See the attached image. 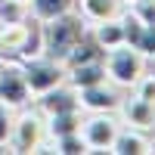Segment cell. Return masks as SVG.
Segmentation results:
<instances>
[{
	"mask_svg": "<svg viewBox=\"0 0 155 155\" xmlns=\"http://www.w3.org/2000/svg\"><path fill=\"white\" fill-rule=\"evenodd\" d=\"M78 106H84L90 112H115L121 106V96L106 81H99V84H90V87L78 90Z\"/></svg>",
	"mask_w": 155,
	"mask_h": 155,
	"instance_id": "obj_6",
	"label": "cell"
},
{
	"mask_svg": "<svg viewBox=\"0 0 155 155\" xmlns=\"http://www.w3.org/2000/svg\"><path fill=\"white\" fill-rule=\"evenodd\" d=\"M115 134H118V124L109 118V112H96L90 121L81 124V137L90 152H109Z\"/></svg>",
	"mask_w": 155,
	"mask_h": 155,
	"instance_id": "obj_4",
	"label": "cell"
},
{
	"mask_svg": "<svg viewBox=\"0 0 155 155\" xmlns=\"http://www.w3.org/2000/svg\"><path fill=\"white\" fill-rule=\"evenodd\" d=\"M65 78H68V84H71L74 90H81V87H90V84L106 81V65H102V62H84V65H71V68H65Z\"/></svg>",
	"mask_w": 155,
	"mask_h": 155,
	"instance_id": "obj_12",
	"label": "cell"
},
{
	"mask_svg": "<svg viewBox=\"0 0 155 155\" xmlns=\"http://www.w3.org/2000/svg\"><path fill=\"white\" fill-rule=\"evenodd\" d=\"M25 16H28L25 0H3L0 3V25H19Z\"/></svg>",
	"mask_w": 155,
	"mask_h": 155,
	"instance_id": "obj_18",
	"label": "cell"
},
{
	"mask_svg": "<svg viewBox=\"0 0 155 155\" xmlns=\"http://www.w3.org/2000/svg\"><path fill=\"white\" fill-rule=\"evenodd\" d=\"M109 152H115V155H146L152 149H149V140L143 134H137V130H118L115 140H112V146H109Z\"/></svg>",
	"mask_w": 155,
	"mask_h": 155,
	"instance_id": "obj_13",
	"label": "cell"
},
{
	"mask_svg": "<svg viewBox=\"0 0 155 155\" xmlns=\"http://www.w3.org/2000/svg\"><path fill=\"white\" fill-rule=\"evenodd\" d=\"M102 65H106V78H112V81L121 84V87H130V84H137V78L143 74V56H140V50L121 44V47L106 50Z\"/></svg>",
	"mask_w": 155,
	"mask_h": 155,
	"instance_id": "obj_2",
	"label": "cell"
},
{
	"mask_svg": "<svg viewBox=\"0 0 155 155\" xmlns=\"http://www.w3.org/2000/svg\"><path fill=\"white\" fill-rule=\"evenodd\" d=\"M137 96L146 99V102H155V78L152 74H140L137 78Z\"/></svg>",
	"mask_w": 155,
	"mask_h": 155,
	"instance_id": "obj_23",
	"label": "cell"
},
{
	"mask_svg": "<svg viewBox=\"0 0 155 155\" xmlns=\"http://www.w3.org/2000/svg\"><path fill=\"white\" fill-rule=\"evenodd\" d=\"M41 134L44 127L34 115H22L19 121H12V130H9V143L16 152H34L37 143H41Z\"/></svg>",
	"mask_w": 155,
	"mask_h": 155,
	"instance_id": "obj_7",
	"label": "cell"
},
{
	"mask_svg": "<svg viewBox=\"0 0 155 155\" xmlns=\"http://www.w3.org/2000/svg\"><path fill=\"white\" fill-rule=\"evenodd\" d=\"M0 3H3V0H0Z\"/></svg>",
	"mask_w": 155,
	"mask_h": 155,
	"instance_id": "obj_26",
	"label": "cell"
},
{
	"mask_svg": "<svg viewBox=\"0 0 155 155\" xmlns=\"http://www.w3.org/2000/svg\"><path fill=\"white\" fill-rule=\"evenodd\" d=\"M78 3H81V16L93 25L121 16V0H78Z\"/></svg>",
	"mask_w": 155,
	"mask_h": 155,
	"instance_id": "obj_14",
	"label": "cell"
},
{
	"mask_svg": "<svg viewBox=\"0 0 155 155\" xmlns=\"http://www.w3.org/2000/svg\"><path fill=\"white\" fill-rule=\"evenodd\" d=\"M118 22H121V31H124V44H127V47H137L140 31H143V22H140L134 12H124V16H118Z\"/></svg>",
	"mask_w": 155,
	"mask_h": 155,
	"instance_id": "obj_20",
	"label": "cell"
},
{
	"mask_svg": "<svg viewBox=\"0 0 155 155\" xmlns=\"http://www.w3.org/2000/svg\"><path fill=\"white\" fill-rule=\"evenodd\" d=\"M9 130H12V115L6 102H0V146L9 143Z\"/></svg>",
	"mask_w": 155,
	"mask_h": 155,
	"instance_id": "obj_24",
	"label": "cell"
},
{
	"mask_svg": "<svg viewBox=\"0 0 155 155\" xmlns=\"http://www.w3.org/2000/svg\"><path fill=\"white\" fill-rule=\"evenodd\" d=\"M25 3H28V0H25Z\"/></svg>",
	"mask_w": 155,
	"mask_h": 155,
	"instance_id": "obj_28",
	"label": "cell"
},
{
	"mask_svg": "<svg viewBox=\"0 0 155 155\" xmlns=\"http://www.w3.org/2000/svg\"><path fill=\"white\" fill-rule=\"evenodd\" d=\"M118 109L124 112V121L130 124V127H137V130H146V127H155V102H146V99L134 96V99L121 102Z\"/></svg>",
	"mask_w": 155,
	"mask_h": 155,
	"instance_id": "obj_11",
	"label": "cell"
},
{
	"mask_svg": "<svg viewBox=\"0 0 155 155\" xmlns=\"http://www.w3.org/2000/svg\"><path fill=\"white\" fill-rule=\"evenodd\" d=\"M56 152H62V155H84L90 149L84 143L81 130H74V134H65V137H56Z\"/></svg>",
	"mask_w": 155,
	"mask_h": 155,
	"instance_id": "obj_19",
	"label": "cell"
},
{
	"mask_svg": "<svg viewBox=\"0 0 155 155\" xmlns=\"http://www.w3.org/2000/svg\"><path fill=\"white\" fill-rule=\"evenodd\" d=\"M102 59H106V50L96 44L93 31H84V37H81V41H78L71 50H68V56L62 59V68L84 65V62H102Z\"/></svg>",
	"mask_w": 155,
	"mask_h": 155,
	"instance_id": "obj_9",
	"label": "cell"
},
{
	"mask_svg": "<svg viewBox=\"0 0 155 155\" xmlns=\"http://www.w3.org/2000/svg\"><path fill=\"white\" fill-rule=\"evenodd\" d=\"M134 50H140V56H149V59H155V22L152 25H143V31H140V41H137V47Z\"/></svg>",
	"mask_w": 155,
	"mask_h": 155,
	"instance_id": "obj_21",
	"label": "cell"
},
{
	"mask_svg": "<svg viewBox=\"0 0 155 155\" xmlns=\"http://www.w3.org/2000/svg\"><path fill=\"white\" fill-rule=\"evenodd\" d=\"M31 99V87L25 84V74L19 65H3L0 71V102H6V106H25V102Z\"/></svg>",
	"mask_w": 155,
	"mask_h": 155,
	"instance_id": "obj_5",
	"label": "cell"
},
{
	"mask_svg": "<svg viewBox=\"0 0 155 155\" xmlns=\"http://www.w3.org/2000/svg\"><path fill=\"white\" fill-rule=\"evenodd\" d=\"M74 6H78V0H28V12L41 22H50L62 12H71Z\"/></svg>",
	"mask_w": 155,
	"mask_h": 155,
	"instance_id": "obj_15",
	"label": "cell"
},
{
	"mask_svg": "<svg viewBox=\"0 0 155 155\" xmlns=\"http://www.w3.org/2000/svg\"><path fill=\"white\" fill-rule=\"evenodd\" d=\"M41 109H44L47 115L74 112V109H78V90H74V87H62V84L44 90V93H41Z\"/></svg>",
	"mask_w": 155,
	"mask_h": 155,
	"instance_id": "obj_10",
	"label": "cell"
},
{
	"mask_svg": "<svg viewBox=\"0 0 155 155\" xmlns=\"http://www.w3.org/2000/svg\"><path fill=\"white\" fill-rule=\"evenodd\" d=\"M93 37H96V44H99L102 50L121 47V44H124V31H121V22H118V16H115V19H106V22H96Z\"/></svg>",
	"mask_w": 155,
	"mask_h": 155,
	"instance_id": "obj_17",
	"label": "cell"
},
{
	"mask_svg": "<svg viewBox=\"0 0 155 155\" xmlns=\"http://www.w3.org/2000/svg\"><path fill=\"white\" fill-rule=\"evenodd\" d=\"M81 130V115L74 112H56V115H47V134L50 137H65V134H74Z\"/></svg>",
	"mask_w": 155,
	"mask_h": 155,
	"instance_id": "obj_16",
	"label": "cell"
},
{
	"mask_svg": "<svg viewBox=\"0 0 155 155\" xmlns=\"http://www.w3.org/2000/svg\"><path fill=\"white\" fill-rule=\"evenodd\" d=\"M130 12L143 25H152L155 22V0H130Z\"/></svg>",
	"mask_w": 155,
	"mask_h": 155,
	"instance_id": "obj_22",
	"label": "cell"
},
{
	"mask_svg": "<svg viewBox=\"0 0 155 155\" xmlns=\"http://www.w3.org/2000/svg\"><path fill=\"white\" fill-rule=\"evenodd\" d=\"M19 68L25 74V84L31 87V93H44V90L62 84V78H65V68H62V62L50 59V56H31V59H22Z\"/></svg>",
	"mask_w": 155,
	"mask_h": 155,
	"instance_id": "obj_3",
	"label": "cell"
},
{
	"mask_svg": "<svg viewBox=\"0 0 155 155\" xmlns=\"http://www.w3.org/2000/svg\"><path fill=\"white\" fill-rule=\"evenodd\" d=\"M3 65H6V59H3V56H0V71H3Z\"/></svg>",
	"mask_w": 155,
	"mask_h": 155,
	"instance_id": "obj_25",
	"label": "cell"
},
{
	"mask_svg": "<svg viewBox=\"0 0 155 155\" xmlns=\"http://www.w3.org/2000/svg\"><path fill=\"white\" fill-rule=\"evenodd\" d=\"M84 31H87V19L74 9L44 22V56L62 62L68 56V50L84 37Z\"/></svg>",
	"mask_w": 155,
	"mask_h": 155,
	"instance_id": "obj_1",
	"label": "cell"
},
{
	"mask_svg": "<svg viewBox=\"0 0 155 155\" xmlns=\"http://www.w3.org/2000/svg\"><path fill=\"white\" fill-rule=\"evenodd\" d=\"M41 53H44V22L28 12L22 22V41L16 50V65L22 59H31V56H41Z\"/></svg>",
	"mask_w": 155,
	"mask_h": 155,
	"instance_id": "obj_8",
	"label": "cell"
},
{
	"mask_svg": "<svg viewBox=\"0 0 155 155\" xmlns=\"http://www.w3.org/2000/svg\"><path fill=\"white\" fill-rule=\"evenodd\" d=\"M127 3H130V0H127Z\"/></svg>",
	"mask_w": 155,
	"mask_h": 155,
	"instance_id": "obj_27",
	"label": "cell"
}]
</instances>
